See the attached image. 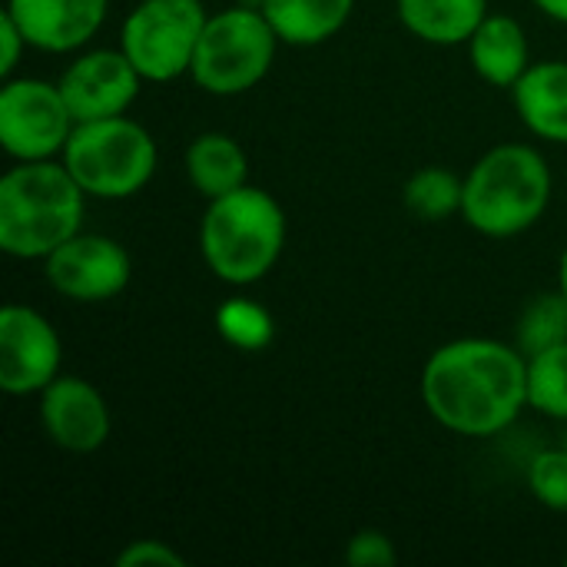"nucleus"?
Returning a JSON list of instances; mask_svg holds the SVG:
<instances>
[{
  "mask_svg": "<svg viewBox=\"0 0 567 567\" xmlns=\"http://www.w3.org/2000/svg\"><path fill=\"white\" fill-rule=\"evenodd\" d=\"M425 412L462 439H492L528 409V359L515 342L452 339L439 346L419 382Z\"/></svg>",
  "mask_w": 567,
  "mask_h": 567,
  "instance_id": "f257e3e1",
  "label": "nucleus"
},
{
  "mask_svg": "<svg viewBox=\"0 0 567 567\" xmlns=\"http://www.w3.org/2000/svg\"><path fill=\"white\" fill-rule=\"evenodd\" d=\"M86 199L63 159L13 163L0 176V249L10 259L43 262L83 229Z\"/></svg>",
  "mask_w": 567,
  "mask_h": 567,
  "instance_id": "f03ea898",
  "label": "nucleus"
},
{
  "mask_svg": "<svg viewBox=\"0 0 567 567\" xmlns=\"http://www.w3.org/2000/svg\"><path fill=\"white\" fill-rule=\"evenodd\" d=\"M555 196V176L532 143H498L465 173L462 219L485 239H515L542 223Z\"/></svg>",
  "mask_w": 567,
  "mask_h": 567,
  "instance_id": "7ed1b4c3",
  "label": "nucleus"
},
{
  "mask_svg": "<svg viewBox=\"0 0 567 567\" xmlns=\"http://www.w3.org/2000/svg\"><path fill=\"white\" fill-rule=\"evenodd\" d=\"M286 236L289 223L279 199L269 189L246 183L206 203L199 219V256L219 282L246 289L276 269Z\"/></svg>",
  "mask_w": 567,
  "mask_h": 567,
  "instance_id": "20e7f679",
  "label": "nucleus"
},
{
  "mask_svg": "<svg viewBox=\"0 0 567 567\" xmlns=\"http://www.w3.org/2000/svg\"><path fill=\"white\" fill-rule=\"evenodd\" d=\"M60 159L90 199L120 203L150 186L159 150L153 133L123 113L76 123Z\"/></svg>",
  "mask_w": 567,
  "mask_h": 567,
  "instance_id": "39448f33",
  "label": "nucleus"
},
{
  "mask_svg": "<svg viewBox=\"0 0 567 567\" xmlns=\"http://www.w3.org/2000/svg\"><path fill=\"white\" fill-rule=\"evenodd\" d=\"M279 43L259 3L223 7L203 27L189 80L209 96H243L269 76Z\"/></svg>",
  "mask_w": 567,
  "mask_h": 567,
  "instance_id": "423d86ee",
  "label": "nucleus"
},
{
  "mask_svg": "<svg viewBox=\"0 0 567 567\" xmlns=\"http://www.w3.org/2000/svg\"><path fill=\"white\" fill-rule=\"evenodd\" d=\"M206 20L203 0H140L120 27V50L146 83H173L189 76Z\"/></svg>",
  "mask_w": 567,
  "mask_h": 567,
  "instance_id": "0eeeda50",
  "label": "nucleus"
},
{
  "mask_svg": "<svg viewBox=\"0 0 567 567\" xmlns=\"http://www.w3.org/2000/svg\"><path fill=\"white\" fill-rule=\"evenodd\" d=\"M76 120L56 80L7 76L0 86V146L13 163L60 159Z\"/></svg>",
  "mask_w": 567,
  "mask_h": 567,
  "instance_id": "6e6552de",
  "label": "nucleus"
},
{
  "mask_svg": "<svg viewBox=\"0 0 567 567\" xmlns=\"http://www.w3.org/2000/svg\"><path fill=\"white\" fill-rule=\"evenodd\" d=\"M47 286L83 306L110 302L126 292L133 279V259L123 243L100 233H76L43 259Z\"/></svg>",
  "mask_w": 567,
  "mask_h": 567,
  "instance_id": "1a4fd4ad",
  "label": "nucleus"
},
{
  "mask_svg": "<svg viewBox=\"0 0 567 567\" xmlns=\"http://www.w3.org/2000/svg\"><path fill=\"white\" fill-rule=\"evenodd\" d=\"M63 372V342L56 326L33 306L7 302L0 309V392L10 399L40 395Z\"/></svg>",
  "mask_w": 567,
  "mask_h": 567,
  "instance_id": "9d476101",
  "label": "nucleus"
},
{
  "mask_svg": "<svg viewBox=\"0 0 567 567\" xmlns=\"http://www.w3.org/2000/svg\"><path fill=\"white\" fill-rule=\"evenodd\" d=\"M60 93L73 113L76 123L90 120H106V116H123L136 103L143 90L140 70L130 63V56L116 47H96V50H80L66 70L60 73Z\"/></svg>",
  "mask_w": 567,
  "mask_h": 567,
  "instance_id": "9b49d317",
  "label": "nucleus"
},
{
  "mask_svg": "<svg viewBox=\"0 0 567 567\" xmlns=\"http://www.w3.org/2000/svg\"><path fill=\"white\" fill-rule=\"evenodd\" d=\"M37 415L50 445L70 455H93L113 435L106 395L83 375H56L40 395Z\"/></svg>",
  "mask_w": 567,
  "mask_h": 567,
  "instance_id": "f8f14e48",
  "label": "nucleus"
},
{
  "mask_svg": "<svg viewBox=\"0 0 567 567\" xmlns=\"http://www.w3.org/2000/svg\"><path fill=\"white\" fill-rule=\"evenodd\" d=\"M3 10L17 20L30 50L80 53L103 30L110 0H7Z\"/></svg>",
  "mask_w": 567,
  "mask_h": 567,
  "instance_id": "ddd939ff",
  "label": "nucleus"
},
{
  "mask_svg": "<svg viewBox=\"0 0 567 567\" xmlns=\"http://www.w3.org/2000/svg\"><path fill=\"white\" fill-rule=\"evenodd\" d=\"M508 93L532 136L567 143V60H535Z\"/></svg>",
  "mask_w": 567,
  "mask_h": 567,
  "instance_id": "4468645a",
  "label": "nucleus"
},
{
  "mask_svg": "<svg viewBox=\"0 0 567 567\" xmlns=\"http://www.w3.org/2000/svg\"><path fill=\"white\" fill-rule=\"evenodd\" d=\"M465 50L475 76L495 90H512L535 63L525 27L508 13H488L482 27L472 33V40L465 43Z\"/></svg>",
  "mask_w": 567,
  "mask_h": 567,
  "instance_id": "2eb2a0df",
  "label": "nucleus"
},
{
  "mask_svg": "<svg viewBox=\"0 0 567 567\" xmlns=\"http://www.w3.org/2000/svg\"><path fill=\"white\" fill-rule=\"evenodd\" d=\"M183 166H186L189 186L206 203L249 183V156H246L243 143L219 130H206V133L193 136L186 143Z\"/></svg>",
  "mask_w": 567,
  "mask_h": 567,
  "instance_id": "dca6fc26",
  "label": "nucleus"
},
{
  "mask_svg": "<svg viewBox=\"0 0 567 567\" xmlns=\"http://www.w3.org/2000/svg\"><path fill=\"white\" fill-rule=\"evenodd\" d=\"M488 13V0H395L399 23L432 47H465Z\"/></svg>",
  "mask_w": 567,
  "mask_h": 567,
  "instance_id": "f3484780",
  "label": "nucleus"
},
{
  "mask_svg": "<svg viewBox=\"0 0 567 567\" xmlns=\"http://www.w3.org/2000/svg\"><path fill=\"white\" fill-rule=\"evenodd\" d=\"M286 47H319L346 30L355 0H256Z\"/></svg>",
  "mask_w": 567,
  "mask_h": 567,
  "instance_id": "a211bd4d",
  "label": "nucleus"
},
{
  "mask_svg": "<svg viewBox=\"0 0 567 567\" xmlns=\"http://www.w3.org/2000/svg\"><path fill=\"white\" fill-rule=\"evenodd\" d=\"M462 199H465V176L439 163L415 169L402 186V203L409 216H415L419 223H445L452 216H462Z\"/></svg>",
  "mask_w": 567,
  "mask_h": 567,
  "instance_id": "6ab92c4d",
  "label": "nucleus"
},
{
  "mask_svg": "<svg viewBox=\"0 0 567 567\" xmlns=\"http://www.w3.org/2000/svg\"><path fill=\"white\" fill-rule=\"evenodd\" d=\"M567 342V299L561 289L538 292L518 316L515 346L525 359Z\"/></svg>",
  "mask_w": 567,
  "mask_h": 567,
  "instance_id": "aec40b11",
  "label": "nucleus"
},
{
  "mask_svg": "<svg viewBox=\"0 0 567 567\" xmlns=\"http://www.w3.org/2000/svg\"><path fill=\"white\" fill-rule=\"evenodd\" d=\"M528 409L567 425V342L528 359Z\"/></svg>",
  "mask_w": 567,
  "mask_h": 567,
  "instance_id": "412c9836",
  "label": "nucleus"
},
{
  "mask_svg": "<svg viewBox=\"0 0 567 567\" xmlns=\"http://www.w3.org/2000/svg\"><path fill=\"white\" fill-rule=\"evenodd\" d=\"M216 329L236 349H262L272 339V316L252 299H229L216 309Z\"/></svg>",
  "mask_w": 567,
  "mask_h": 567,
  "instance_id": "4be33fe9",
  "label": "nucleus"
},
{
  "mask_svg": "<svg viewBox=\"0 0 567 567\" xmlns=\"http://www.w3.org/2000/svg\"><path fill=\"white\" fill-rule=\"evenodd\" d=\"M528 488L535 502L555 515H567V445L542 449L528 462Z\"/></svg>",
  "mask_w": 567,
  "mask_h": 567,
  "instance_id": "5701e85b",
  "label": "nucleus"
},
{
  "mask_svg": "<svg viewBox=\"0 0 567 567\" xmlns=\"http://www.w3.org/2000/svg\"><path fill=\"white\" fill-rule=\"evenodd\" d=\"M346 561L352 567H392L399 561V548L385 532L362 528L346 542Z\"/></svg>",
  "mask_w": 567,
  "mask_h": 567,
  "instance_id": "b1692460",
  "label": "nucleus"
},
{
  "mask_svg": "<svg viewBox=\"0 0 567 567\" xmlns=\"http://www.w3.org/2000/svg\"><path fill=\"white\" fill-rule=\"evenodd\" d=\"M186 558L159 538H136L126 542L123 551L116 555V567H183Z\"/></svg>",
  "mask_w": 567,
  "mask_h": 567,
  "instance_id": "393cba45",
  "label": "nucleus"
},
{
  "mask_svg": "<svg viewBox=\"0 0 567 567\" xmlns=\"http://www.w3.org/2000/svg\"><path fill=\"white\" fill-rule=\"evenodd\" d=\"M30 50L23 30L17 27V20L3 10L0 13V76H13V70L20 66V56Z\"/></svg>",
  "mask_w": 567,
  "mask_h": 567,
  "instance_id": "a878e982",
  "label": "nucleus"
},
{
  "mask_svg": "<svg viewBox=\"0 0 567 567\" xmlns=\"http://www.w3.org/2000/svg\"><path fill=\"white\" fill-rule=\"evenodd\" d=\"M532 7H535L538 13H545L548 20L565 23L567 27V0H532Z\"/></svg>",
  "mask_w": 567,
  "mask_h": 567,
  "instance_id": "bb28decb",
  "label": "nucleus"
},
{
  "mask_svg": "<svg viewBox=\"0 0 567 567\" xmlns=\"http://www.w3.org/2000/svg\"><path fill=\"white\" fill-rule=\"evenodd\" d=\"M558 289L565 292L567 299V246L565 252H561V259H558Z\"/></svg>",
  "mask_w": 567,
  "mask_h": 567,
  "instance_id": "cd10ccee",
  "label": "nucleus"
},
{
  "mask_svg": "<svg viewBox=\"0 0 567 567\" xmlns=\"http://www.w3.org/2000/svg\"><path fill=\"white\" fill-rule=\"evenodd\" d=\"M565 445H567V432H565Z\"/></svg>",
  "mask_w": 567,
  "mask_h": 567,
  "instance_id": "c85d7f7f",
  "label": "nucleus"
},
{
  "mask_svg": "<svg viewBox=\"0 0 567 567\" xmlns=\"http://www.w3.org/2000/svg\"><path fill=\"white\" fill-rule=\"evenodd\" d=\"M565 565H567V558H565Z\"/></svg>",
  "mask_w": 567,
  "mask_h": 567,
  "instance_id": "c756f323",
  "label": "nucleus"
}]
</instances>
